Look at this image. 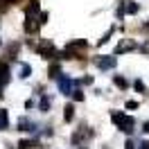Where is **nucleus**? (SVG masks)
I'll list each match as a JSON object with an SVG mask.
<instances>
[{
    "mask_svg": "<svg viewBox=\"0 0 149 149\" xmlns=\"http://www.w3.org/2000/svg\"><path fill=\"white\" fill-rule=\"evenodd\" d=\"M111 122L122 131V133H127V136H131L133 129H136V120H133V115H127L124 111H111Z\"/></svg>",
    "mask_w": 149,
    "mask_h": 149,
    "instance_id": "f257e3e1",
    "label": "nucleus"
},
{
    "mask_svg": "<svg viewBox=\"0 0 149 149\" xmlns=\"http://www.w3.org/2000/svg\"><path fill=\"white\" fill-rule=\"evenodd\" d=\"M34 52L41 54L43 59H47V61H56V59H59V50H56L54 43H52V41H47V38H43L38 45H34Z\"/></svg>",
    "mask_w": 149,
    "mask_h": 149,
    "instance_id": "f03ea898",
    "label": "nucleus"
},
{
    "mask_svg": "<svg viewBox=\"0 0 149 149\" xmlns=\"http://www.w3.org/2000/svg\"><path fill=\"white\" fill-rule=\"evenodd\" d=\"M115 63H118L115 54H97V56L93 59V65L97 68V70H102V72L113 70V68H115Z\"/></svg>",
    "mask_w": 149,
    "mask_h": 149,
    "instance_id": "7ed1b4c3",
    "label": "nucleus"
},
{
    "mask_svg": "<svg viewBox=\"0 0 149 149\" xmlns=\"http://www.w3.org/2000/svg\"><path fill=\"white\" fill-rule=\"evenodd\" d=\"M95 136V131L91 129V127H86V124H81V127H79V129L74 131L72 133V145H77V147H81V142H86V140H91Z\"/></svg>",
    "mask_w": 149,
    "mask_h": 149,
    "instance_id": "20e7f679",
    "label": "nucleus"
},
{
    "mask_svg": "<svg viewBox=\"0 0 149 149\" xmlns=\"http://www.w3.org/2000/svg\"><path fill=\"white\" fill-rule=\"evenodd\" d=\"M41 27H43V25H41L38 16H25V20H23V32H25V34L32 36V34H36Z\"/></svg>",
    "mask_w": 149,
    "mask_h": 149,
    "instance_id": "39448f33",
    "label": "nucleus"
},
{
    "mask_svg": "<svg viewBox=\"0 0 149 149\" xmlns=\"http://www.w3.org/2000/svg\"><path fill=\"white\" fill-rule=\"evenodd\" d=\"M56 88H59V93H61V95H70V93H72V88H74V84H72V79H70L68 74H61V77L56 79Z\"/></svg>",
    "mask_w": 149,
    "mask_h": 149,
    "instance_id": "423d86ee",
    "label": "nucleus"
},
{
    "mask_svg": "<svg viewBox=\"0 0 149 149\" xmlns=\"http://www.w3.org/2000/svg\"><path fill=\"white\" fill-rule=\"evenodd\" d=\"M18 131L20 133H38V124L29 118H20L18 120Z\"/></svg>",
    "mask_w": 149,
    "mask_h": 149,
    "instance_id": "0eeeda50",
    "label": "nucleus"
},
{
    "mask_svg": "<svg viewBox=\"0 0 149 149\" xmlns=\"http://www.w3.org/2000/svg\"><path fill=\"white\" fill-rule=\"evenodd\" d=\"M131 50H136V41H131V38H124L122 43H118L115 45V50H113V54H124V52H131Z\"/></svg>",
    "mask_w": 149,
    "mask_h": 149,
    "instance_id": "6e6552de",
    "label": "nucleus"
},
{
    "mask_svg": "<svg viewBox=\"0 0 149 149\" xmlns=\"http://www.w3.org/2000/svg\"><path fill=\"white\" fill-rule=\"evenodd\" d=\"M18 50H20V43H9V45H5V56L9 59V61H16V56H18Z\"/></svg>",
    "mask_w": 149,
    "mask_h": 149,
    "instance_id": "1a4fd4ad",
    "label": "nucleus"
},
{
    "mask_svg": "<svg viewBox=\"0 0 149 149\" xmlns=\"http://www.w3.org/2000/svg\"><path fill=\"white\" fill-rule=\"evenodd\" d=\"M61 63H59V59H56V61H52V63L47 65V77H50V79H59V77H61Z\"/></svg>",
    "mask_w": 149,
    "mask_h": 149,
    "instance_id": "9d476101",
    "label": "nucleus"
},
{
    "mask_svg": "<svg viewBox=\"0 0 149 149\" xmlns=\"http://www.w3.org/2000/svg\"><path fill=\"white\" fill-rule=\"evenodd\" d=\"M41 14V2L38 0H29L25 5V16H38Z\"/></svg>",
    "mask_w": 149,
    "mask_h": 149,
    "instance_id": "9b49d317",
    "label": "nucleus"
},
{
    "mask_svg": "<svg viewBox=\"0 0 149 149\" xmlns=\"http://www.w3.org/2000/svg\"><path fill=\"white\" fill-rule=\"evenodd\" d=\"M38 97H41V100L36 102V109H38L41 113H50V104H52L50 95H45V93H43V95H38Z\"/></svg>",
    "mask_w": 149,
    "mask_h": 149,
    "instance_id": "f8f14e48",
    "label": "nucleus"
},
{
    "mask_svg": "<svg viewBox=\"0 0 149 149\" xmlns=\"http://www.w3.org/2000/svg\"><path fill=\"white\" fill-rule=\"evenodd\" d=\"M36 147H41L38 138H23V140H18V149H36Z\"/></svg>",
    "mask_w": 149,
    "mask_h": 149,
    "instance_id": "ddd939ff",
    "label": "nucleus"
},
{
    "mask_svg": "<svg viewBox=\"0 0 149 149\" xmlns=\"http://www.w3.org/2000/svg\"><path fill=\"white\" fill-rule=\"evenodd\" d=\"M74 120V102H68L63 106V122L65 124H70Z\"/></svg>",
    "mask_w": 149,
    "mask_h": 149,
    "instance_id": "4468645a",
    "label": "nucleus"
},
{
    "mask_svg": "<svg viewBox=\"0 0 149 149\" xmlns=\"http://www.w3.org/2000/svg\"><path fill=\"white\" fill-rule=\"evenodd\" d=\"M113 86H118L120 91H127L131 84H129V79H127V77H122V74H113Z\"/></svg>",
    "mask_w": 149,
    "mask_h": 149,
    "instance_id": "2eb2a0df",
    "label": "nucleus"
},
{
    "mask_svg": "<svg viewBox=\"0 0 149 149\" xmlns=\"http://www.w3.org/2000/svg\"><path fill=\"white\" fill-rule=\"evenodd\" d=\"M9 129V113L5 109H0V131H7Z\"/></svg>",
    "mask_w": 149,
    "mask_h": 149,
    "instance_id": "dca6fc26",
    "label": "nucleus"
},
{
    "mask_svg": "<svg viewBox=\"0 0 149 149\" xmlns=\"http://www.w3.org/2000/svg\"><path fill=\"white\" fill-rule=\"evenodd\" d=\"M29 74H32V65L25 61V63H20V68H18V77L20 79H29Z\"/></svg>",
    "mask_w": 149,
    "mask_h": 149,
    "instance_id": "f3484780",
    "label": "nucleus"
},
{
    "mask_svg": "<svg viewBox=\"0 0 149 149\" xmlns=\"http://www.w3.org/2000/svg\"><path fill=\"white\" fill-rule=\"evenodd\" d=\"M138 11H140V7L136 5V2H133V0L124 2V14H129V16H131V14H138Z\"/></svg>",
    "mask_w": 149,
    "mask_h": 149,
    "instance_id": "a211bd4d",
    "label": "nucleus"
},
{
    "mask_svg": "<svg viewBox=\"0 0 149 149\" xmlns=\"http://www.w3.org/2000/svg\"><path fill=\"white\" fill-rule=\"evenodd\" d=\"M70 95H72V102H84V100H86L84 91H81V88H77V86L72 88V93H70Z\"/></svg>",
    "mask_w": 149,
    "mask_h": 149,
    "instance_id": "6ab92c4d",
    "label": "nucleus"
},
{
    "mask_svg": "<svg viewBox=\"0 0 149 149\" xmlns=\"http://www.w3.org/2000/svg\"><path fill=\"white\" fill-rule=\"evenodd\" d=\"M133 91H136V93H147V86H145V81H142V79H133Z\"/></svg>",
    "mask_w": 149,
    "mask_h": 149,
    "instance_id": "aec40b11",
    "label": "nucleus"
},
{
    "mask_svg": "<svg viewBox=\"0 0 149 149\" xmlns=\"http://www.w3.org/2000/svg\"><path fill=\"white\" fill-rule=\"evenodd\" d=\"M113 32H115V27H109L106 32H104V36L97 41V45H104V43H109V41H111V36H113Z\"/></svg>",
    "mask_w": 149,
    "mask_h": 149,
    "instance_id": "412c9836",
    "label": "nucleus"
},
{
    "mask_svg": "<svg viewBox=\"0 0 149 149\" xmlns=\"http://www.w3.org/2000/svg\"><path fill=\"white\" fill-rule=\"evenodd\" d=\"M138 106H140V102H136V100H129V102L124 104V109H127V111H136Z\"/></svg>",
    "mask_w": 149,
    "mask_h": 149,
    "instance_id": "4be33fe9",
    "label": "nucleus"
},
{
    "mask_svg": "<svg viewBox=\"0 0 149 149\" xmlns=\"http://www.w3.org/2000/svg\"><path fill=\"white\" fill-rule=\"evenodd\" d=\"M124 149H136V142H133V138H127V140H124Z\"/></svg>",
    "mask_w": 149,
    "mask_h": 149,
    "instance_id": "5701e85b",
    "label": "nucleus"
},
{
    "mask_svg": "<svg viewBox=\"0 0 149 149\" xmlns=\"http://www.w3.org/2000/svg\"><path fill=\"white\" fill-rule=\"evenodd\" d=\"M142 133H147V136H149V120L142 124Z\"/></svg>",
    "mask_w": 149,
    "mask_h": 149,
    "instance_id": "b1692460",
    "label": "nucleus"
},
{
    "mask_svg": "<svg viewBox=\"0 0 149 149\" xmlns=\"http://www.w3.org/2000/svg\"><path fill=\"white\" fill-rule=\"evenodd\" d=\"M7 5H20V2H25V0H5Z\"/></svg>",
    "mask_w": 149,
    "mask_h": 149,
    "instance_id": "393cba45",
    "label": "nucleus"
},
{
    "mask_svg": "<svg viewBox=\"0 0 149 149\" xmlns=\"http://www.w3.org/2000/svg\"><path fill=\"white\" fill-rule=\"evenodd\" d=\"M25 109H34V100H27V102H25Z\"/></svg>",
    "mask_w": 149,
    "mask_h": 149,
    "instance_id": "a878e982",
    "label": "nucleus"
},
{
    "mask_svg": "<svg viewBox=\"0 0 149 149\" xmlns=\"http://www.w3.org/2000/svg\"><path fill=\"white\" fill-rule=\"evenodd\" d=\"M138 147H140V149H149V145H147V140H142V142H140Z\"/></svg>",
    "mask_w": 149,
    "mask_h": 149,
    "instance_id": "bb28decb",
    "label": "nucleus"
},
{
    "mask_svg": "<svg viewBox=\"0 0 149 149\" xmlns=\"http://www.w3.org/2000/svg\"><path fill=\"white\" fill-rule=\"evenodd\" d=\"M79 149H86V147H79Z\"/></svg>",
    "mask_w": 149,
    "mask_h": 149,
    "instance_id": "cd10ccee",
    "label": "nucleus"
}]
</instances>
